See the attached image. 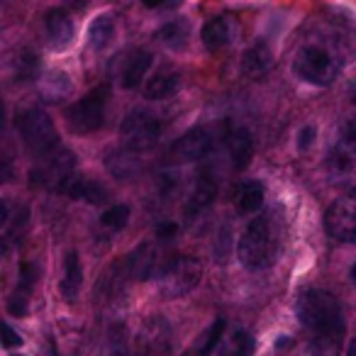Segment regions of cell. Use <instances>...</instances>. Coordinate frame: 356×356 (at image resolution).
Masks as SVG:
<instances>
[{
	"label": "cell",
	"instance_id": "obj_1",
	"mask_svg": "<svg viewBox=\"0 0 356 356\" xmlns=\"http://www.w3.org/2000/svg\"><path fill=\"white\" fill-rule=\"evenodd\" d=\"M298 317L310 332L312 356H339L344 339V315L341 305L327 291H305L298 300Z\"/></svg>",
	"mask_w": 356,
	"mask_h": 356
},
{
	"label": "cell",
	"instance_id": "obj_2",
	"mask_svg": "<svg viewBox=\"0 0 356 356\" xmlns=\"http://www.w3.org/2000/svg\"><path fill=\"white\" fill-rule=\"evenodd\" d=\"M281 252V229L271 215H257L247 225L237 244V257L249 271H264L273 266Z\"/></svg>",
	"mask_w": 356,
	"mask_h": 356
},
{
	"label": "cell",
	"instance_id": "obj_3",
	"mask_svg": "<svg viewBox=\"0 0 356 356\" xmlns=\"http://www.w3.org/2000/svg\"><path fill=\"white\" fill-rule=\"evenodd\" d=\"M15 124L30 154L40 159H49L59 152V132L47 113L37 108L25 110V113H20Z\"/></svg>",
	"mask_w": 356,
	"mask_h": 356
},
{
	"label": "cell",
	"instance_id": "obj_4",
	"mask_svg": "<svg viewBox=\"0 0 356 356\" xmlns=\"http://www.w3.org/2000/svg\"><path fill=\"white\" fill-rule=\"evenodd\" d=\"M110 88L108 86H98L90 93H86L81 100H76L69 110H66V124L74 134L79 137H88V134L98 132L105 122V110H108Z\"/></svg>",
	"mask_w": 356,
	"mask_h": 356
},
{
	"label": "cell",
	"instance_id": "obj_5",
	"mask_svg": "<svg viewBox=\"0 0 356 356\" xmlns=\"http://www.w3.org/2000/svg\"><path fill=\"white\" fill-rule=\"evenodd\" d=\"M341 61L325 47H302L298 56L293 59V74L300 81L312 86H330L339 76Z\"/></svg>",
	"mask_w": 356,
	"mask_h": 356
},
{
	"label": "cell",
	"instance_id": "obj_6",
	"mask_svg": "<svg viewBox=\"0 0 356 356\" xmlns=\"http://www.w3.org/2000/svg\"><path fill=\"white\" fill-rule=\"evenodd\" d=\"M200 278H203V266L198 259L173 257L159 276V283H161V293L166 298H181L188 296L200 283Z\"/></svg>",
	"mask_w": 356,
	"mask_h": 356
},
{
	"label": "cell",
	"instance_id": "obj_7",
	"mask_svg": "<svg viewBox=\"0 0 356 356\" xmlns=\"http://www.w3.org/2000/svg\"><path fill=\"white\" fill-rule=\"evenodd\" d=\"M325 166L332 184L356 191V124H351L341 142L327 154Z\"/></svg>",
	"mask_w": 356,
	"mask_h": 356
},
{
	"label": "cell",
	"instance_id": "obj_8",
	"mask_svg": "<svg viewBox=\"0 0 356 356\" xmlns=\"http://www.w3.org/2000/svg\"><path fill=\"white\" fill-rule=\"evenodd\" d=\"M120 132H122V142L127 144L129 152H147L161 137V122L144 110H134L122 120Z\"/></svg>",
	"mask_w": 356,
	"mask_h": 356
},
{
	"label": "cell",
	"instance_id": "obj_9",
	"mask_svg": "<svg viewBox=\"0 0 356 356\" xmlns=\"http://www.w3.org/2000/svg\"><path fill=\"white\" fill-rule=\"evenodd\" d=\"M325 227L337 242L356 244V191L341 195L330 205L325 215Z\"/></svg>",
	"mask_w": 356,
	"mask_h": 356
},
{
	"label": "cell",
	"instance_id": "obj_10",
	"mask_svg": "<svg viewBox=\"0 0 356 356\" xmlns=\"http://www.w3.org/2000/svg\"><path fill=\"white\" fill-rule=\"evenodd\" d=\"M210 149H213V134L205 127H195V129H188L184 137H178L176 142L168 147L166 161L176 163V166H181V163H193V161H200L203 156H208Z\"/></svg>",
	"mask_w": 356,
	"mask_h": 356
},
{
	"label": "cell",
	"instance_id": "obj_11",
	"mask_svg": "<svg viewBox=\"0 0 356 356\" xmlns=\"http://www.w3.org/2000/svg\"><path fill=\"white\" fill-rule=\"evenodd\" d=\"M74 166H76L74 154L66 152V149H59L54 156L44 159V163H42L40 168H32L30 184L35 186V188L59 191L61 184L74 173Z\"/></svg>",
	"mask_w": 356,
	"mask_h": 356
},
{
	"label": "cell",
	"instance_id": "obj_12",
	"mask_svg": "<svg viewBox=\"0 0 356 356\" xmlns=\"http://www.w3.org/2000/svg\"><path fill=\"white\" fill-rule=\"evenodd\" d=\"M176 254H163L159 252L154 244H142L139 249H134L132 257L127 259V268H129V276L137 278V281H147L152 276H161V271L166 268V264Z\"/></svg>",
	"mask_w": 356,
	"mask_h": 356
},
{
	"label": "cell",
	"instance_id": "obj_13",
	"mask_svg": "<svg viewBox=\"0 0 356 356\" xmlns=\"http://www.w3.org/2000/svg\"><path fill=\"white\" fill-rule=\"evenodd\" d=\"M239 35V25L234 17L229 15H222V17H213L210 22H205L203 32H200V37H203V44L208 51H220L225 49L227 44H232L234 40H237Z\"/></svg>",
	"mask_w": 356,
	"mask_h": 356
},
{
	"label": "cell",
	"instance_id": "obj_14",
	"mask_svg": "<svg viewBox=\"0 0 356 356\" xmlns=\"http://www.w3.org/2000/svg\"><path fill=\"white\" fill-rule=\"evenodd\" d=\"M56 193H64L74 200H86V203H90V205H103L105 200H108V191H105L98 181H90V178L81 176V173H71Z\"/></svg>",
	"mask_w": 356,
	"mask_h": 356
},
{
	"label": "cell",
	"instance_id": "obj_15",
	"mask_svg": "<svg viewBox=\"0 0 356 356\" xmlns=\"http://www.w3.org/2000/svg\"><path fill=\"white\" fill-rule=\"evenodd\" d=\"M44 30L51 49H66L71 44V40H74V22H71L69 13L64 8H54V10L47 13Z\"/></svg>",
	"mask_w": 356,
	"mask_h": 356
},
{
	"label": "cell",
	"instance_id": "obj_16",
	"mask_svg": "<svg viewBox=\"0 0 356 356\" xmlns=\"http://www.w3.org/2000/svg\"><path fill=\"white\" fill-rule=\"evenodd\" d=\"M178 86H181L178 71L171 69V66H161V69L147 81V86H144V98H149V100L171 98V95L178 90Z\"/></svg>",
	"mask_w": 356,
	"mask_h": 356
},
{
	"label": "cell",
	"instance_id": "obj_17",
	"mask_svg": "<svg viewBox=\"0 0 356 356\" xmlns=\"http://www.w3.org/2000/svg\"><path fill=\"white\" fill-rule=\"evenodd\" d=\"M215 198H218V184H215L208 173H203V176L198 178V184H195L193 193H191L188 203H186V218L193 220L195 215L208 210L210 205L215 203Z\"/></svg>",
	"mask_w": 356,
	"mask_h": 356
},
{
	"label": "cell",
	"instance_id": "obj_18",
	"mask_svg": "<svg viewBox=\"0 0 356 356\" xmlns=\"http://www.w3.org/2000/svg\"><path fill=\"white\" fill-rule=\"evenodd\" d=\"M83 286V266H81L79 252H66L64 257V278H61V296L69 302H74Z\"/></svg>",
	"mask_w": 356,
	"mask_h": 356
},
{
	"label": "cell",
	"instance_id": "obj_19",
	"mask_svg": "<svg viewBox=\"0 0 356 356\" xmlns=\"http://www.w3.org/2000/svg\"><path fill=\"white\" fill-rule=\"evenodd\" d=\"M227 152H229V159H232L234 168H247L249 161H252V156H254L252 134H249L244 127L229 129L227 132Z\"/></svg>",
	"mask_w": 356,
	"mask_h": 356
},
{
	"label": "cell",
	"instance_id": "obj_20",
	"mask_svg": "<svg viewBox=\"0 0 356 356\" xmlns=\"http://www.w3.org/2000/svg\"><path fill=\"white\" fill-rule=\"evenodd\" d=\"M273 66V51L266 42H257L242 54V71L247 76H264Z\"/></svg>",
	"mask_w": 356,
	"mask_h": 356
},
{
	"label": "cell",
	"instance_id": "obj_21",
	"mask_svg": "<svg viewBox=\"0 0 356 356\" xmlns=\"http://www.w3.org/2000/svg\"><path fill=\"white\" fill-rule=\"evenodd\" d=\"M264 205V184L261 181H244L234 195V208L239 215H254Z\"/></svg>",
	"mask_w": 356,
	"mask_h": 356
},
{
	"label": "cell",
	"instance_id": "obj_22",
	"mask_svg": "<svg viewBox=\"0 0 356 356\" xmlns=\"http://www.w3.org/2000/svg\"><path fill=\"white\" fill-rule=\"evenodd\" d=\"M149 69H152V54H149V51H137V54H132V59L127 61V66H124V71H122V86L124 88H137L144 81Z\"/></svg>",
	"mask_w": 356,
	"mask_h": 356
},
{
	"label": "cell",
	"instance_id": "obj_23",
	"mask_svg": "<svg viewBox=\"0 0 356 356\" xmlns=\"http://www.w3.org/2000/svg\"><path fill=\"white\" fill-rule=\"evenodd\" d=\"M188 37H191V27L186 20H176V22H168L163 25L161 30L156 32V40L161 44L171 47V49H184L188 44Z\"/></svg>",
	"mask_w": 356,
	"mask_h": 356
},
{
	"label": "cell",
	"instance_id": "obj_24",
	"mask_svg": "<svg viewBox=\"0 0 356 356\" xmlns=\"http://www.w3.org/2000/svg\"><path fill=\"white\" fill-rule=\"evenodd\" d=\"M40 56L35 54L32 49H22L17 51L15 56V81L17 83H30V81H35L37 76H40Z\"/></svg>",
	"mask_w": 356,
	"mask_h": 356
},
{
	"label": "cell",
	"instance_id": "obj_25",
	"mask_svg": "<svg viewBox=\"0 0 356 356\" xmlns=\"http://www.w3.org/2000/svg\"><path fill=\"white\" fill-rule=\"evenodd\" d=\"M115 37V22L110 15H100L90 22L88 27V42L93 49H105Z\"/></svg>",
	"mask_w": 356,
	"mask_h": 356
},
{
	"label": "cell",
	"instance_id": "obj_26",
	"mask_svg": "<svg viewBox=\"0 0 356 356\" xmlns=\"http://www.w3.org/2000/svg\"><path fill=\"white\" fill-rule=\"evenodd\" d=\"M254 349H257L254 337L247 330H237L225 344L222 356H254Z\"/></svg>",
	"mask_w": 356,
	"mask_h": 356
},
{
	"label": "cell",
	"instance_id": "obj_27",
	"mask_svg": "<svg viewBox=\"0 0 356 356\" xmlns=\"http://www.w3.org/2000/svg\"><path fill=\"white\" fill-rule=\"evenodd\" d=\"M225 317H218V320L213 322V325L208 327V332H205V337H203V341H200V346H198V356H210L215 351V346L220 344V339H222V334H225Z\"/></svg>",
	"mask_w": 356,
	"mask_h": 356
},
{
	"label": "cell",
	"instance_id": "obj_28",
	"mask_svg": "<svg viewBox=\"0 0 356 356\" xmlns=\"http://www.w3.org/2000/svg\"><path fill=\"white\" fill-rule=\"evenodd\" d=\"M127 222H129V208L127 205H113V208H108L103 215H100V225L108 227V229H113V232H120Z\"/></svg>",
	"mask_w": 356,
	"mask_h": 356
},
{
	"label": "cell",
	"instance_id": "obj_29",
	"mask_svg": "<svg viewBox=\"0 0 356 356\" xmlns=\"http://www.w3.org/2000/svg\"><path fill=\"white\" fill-rule=\"evenodd\" d=\"M37 278H40V271H37V266L32 261H25L20 266V281H17V291L30 293V296H32V288H35Z\"/></svg>",
	"mask_w": 356,
	"mask_h": 356
},
{
	"label": "cell",
	"instance_id": "obj_30",
	"mask_svg": "<svg viewBox=\"0 0 356 356\" xmlns=\"http://www.w3.org/2000/svg\"><path fill=\"white\" fill-rule=\"evenodd\" d=\"M27 305H30V293L15 291L8 300V312L15 317H25L27 315Z\"/></svg>",
	"mask_w": 356,
	"mask_h": 356
},
{
	"label": "cell",
	"instance_id": "obj_31",
	"mask_svg": "<svg viewBox=\"0 0 356 356\" xmlns=\"http://www.w3.org/2000/svg\"><path fill=\"white\" fill-rule=\"evenodd\" d=\"M66 81H69V79H66V74H61V71H59V74H51L49 83H47V88H44L47 98H49V100H61V98H64L71 88H59V83H66Z\"/></svg>",
	"mask_w": 356,
	"mask_h": 356
},
{
	"label": "cell",
	"instance_id": "obj_32",
	"mask_svg": "<svg viewBox=\"0 0 356 356\" xmlns=\"http://www.w3.org/2000/svg\"><path fill=\"white\" fill-rule=\"evenodd\" d=\"M154 232H156L159 242H171V239H176V234H178V225L176 222H159Z\"/></svg>",
	"mask_w": 356,
	"mask_h": 356
},
{
	"label": "cell",
	"instance_id": "obj_33",
	"mask_svg": "<svg viewBox=\"0 0 356 356\" xmlns=\"http://www.w3.org/2000/svg\"><path fill=\"white\" fill-rule=\"evenodd\" d=\"M315 134H317V129L312 127V124L302 127L300 134H298V149H300V152H307V149L312 147V142H315Z\"/></svg>",
	"mask_w": 356,
	"mask_h": 356
},
{
	"label": "cell",
	"instance_id": "obj_34",
	"mask_svg": "<svg viewBox=\"0 0 356 356\" xmlns=\"http://www.w3.org/2000/svg\"><path fill=\"white\" fill-rule=\"evenodd\" d=\"M22 344V337L13 330L10 325H3V346L6 349H13V346H20Z\"/></svg>",
	"mask_w": 356,
	"mask_h": 356
},
{
	"label": "cell",
	"instance_id": "obj_35",
	"mask_svg": "<svg viewBox=\"0 0 356 356\" xmlns=\"http://www.w3.org/2000/svg\"><path fill=\"white\" fill-rule=\"evenodd\" d=\"M147 8H173L181 6V0H142Z\"/></svg>",
	"mask_w": 356,
	"mask_h": 356
},
{
	"label": "cell",
	"instance_id": "obj_36",
	"mask_svg": "<svg viewBox=\"0 0 356 356\" xmlns=\"http://www.w3.org/2000/svg\"><path fill=\"white\" fill-rule=\"evenodd\" d=\"M64 3L69 8H74V10H86L90 6V0H64Z\"/></svg>",
	"mask_w": 356,
	"mask_h": 356
},
{
	"label": "cell",
	"instance_id": "obj_37",
	"mask_svg": "<svg viewBox=\"0 0 356 356\" xmlns=\"http://www.w3.org/2000/svg\"><path fill=\"white\" fill-rule=\"evenodd\" d=\"M346 356H356V337H354V339H351L349 349H346Z\"/></svg>",
	"mask_w": 356,
	"mask_h": 356
},
{
	"label": "cell",
	"instance_id": "obj_38",
	"mask_svg": "<svg viewBox=\"0 0 356 356\" xmlns=\"http://www.w3.org/2000/svg\"><path fill=\"white\" fill-rule=\"evenodd\" d=\"M351 283H354V286H356V264H354V266H351Z\"/></svg>",
	"mask_w": 356,
	"mask_h": 356
},
{
	"label": "cell",
	"instance_id": "obj_39",
	"mask_svg": "<svg viewBox=\"0 0 356 356\" xmlns=\"http://www.w3.org/2000/svg\"><path fill=\"white\" fill-rule=\"evenodd\" d=\"M113 356H127V354H124V351H120V354H113Z\"/></svg>",
	"mask_w": 356,
	"mask_h": 356
},
{
	"label": "cell",
	"instance_id": "obj_40",
	"mask_svg": "<svg viewBox=\"0 0 356 356\" xmlns=\"http://www.w3.org/2000/svg\"><path fill=\"white\" fill-rule=\"evenodd\" d=\"M15 356H20V354H15Z\"/></svg>",
	"mask_w": 356,
	"mask_h": 356
}]
</instances>
